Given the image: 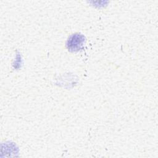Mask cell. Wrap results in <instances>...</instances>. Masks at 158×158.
<instances>
[{
  "label": "cell",
  "instance_id": "6da1fadb",
  "mask_svg": "<svg viewBox=\"0 0 158 158\" xmlns=\"http://www.w3.org/2000/svg\"><path fill=\"white\" fill-rule=\"evenodd\" d=\"M85 41V36L80 33H75L70 36L67 41L66 46L70 52H78L83 49Z\"/></svg>",
  "mask_w": 158,
  "mask_h": 158
}]
</instances>
